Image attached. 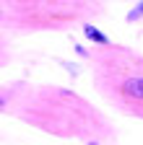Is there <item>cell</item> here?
<instances>
[{
    "instance_id": "cell-1",
    "label": "cell",
    "mask_w": 143,
    "mask_h": 145,
    "mask_svg": "<svg viewBox=\"0 0 143 145\" xmlns=\"http://www.w3.org/2000/svg\"><path fill=\"white\" fill-rule=\"evenodd\" d=\"M122 91L128 96H135V99H143V78H130L122 83Z\"/></svg>"
},
{
    "instance_id": "cell-2",
    "label": "cell",
    "mask_w": 143,
    "mask_h": 145,
    "mask_svg": "<svg viewBox=\"0 0 143 145\" xmlns=\"http://www.w3.org/2000/svg\"><path fill=\"white\" fill-rule=\"evenodd\" d=\"M83 31H86V36H88V39H94V42H101V44H107V36H104V34H99L94 26H86Z\"/></svg>"
},
{
    "instance_id": "cell-3",
    "label": "cell",
    "mask_w": 143,
    "mask_h": 145,
    "mask_svg": "<svg viewBox=\"0 0 143 145\" xmlns=\"http://www.w3.org/2000/svg\"><path fill=\"white\" fill-rule=\"evenodd\" d=\"M140 16H143V3H140L138 10H130V13H128V21H135V18H140Z\"/></svg>"
},
{
    "instance_id": "cell-4",
    "label": "cell",
    "mask_w": 143,
    "mask_h": 145,
    "mask_svg": "<svg viewBox=\"0 0 143 145\" xmlns=\"http://www.w3.org/2000/svg\"><path fill=\"white\" fill-rule=\"evenodd\" d=\"M91 145H96V142H91Z\"/></svg>"
}]
</instances>
